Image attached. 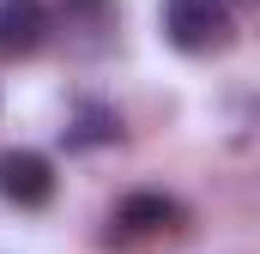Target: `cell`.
<instances>
[{"label": "cell", "mask_w": 260, "mask_h": 254, "mask_svg": "<svg viewBox=\"0 0 260 254\" xmlns=\"http://www.w3.org/2000/svg\"><path fill=\"white\" fill-rule=\"evenodd\" d=\"M157 24H164V43L182 55H224L236 43V6L230 0H164Z\"/></svg>", "instance_id": "1"}, {"label": "cell", "mask_w": 260, "mask_h": 254, "mask_svg": "<svg viewBox=\"0 0 260 254\" xmlns=\"http://www.w3.org/2000/svg\"><path fill=\"white\" fill-rule=\"evenodd\" d=\"M188 224V212L170 200V194H127L115 212H109V242H121V248H133V242H164V236H176Z\"/></svg>", "instance_id": "2"}, {"label": "cell", "mask_w": 260, "mask_h": 254, "mask_svg": "<svg viewBox=\"0 0 260 254\" xmlns=\"http://www.w3.org/2000/svg\"><path fill=\"white\" fill-rule=\"evenodd\" d=\"M0 200H12V206H49L55 200V164L43 157V151H0Z\"/></svg>", "instance_id": "3"}, {"label": "cell", "mask_w": 260, "mask_h": 254, "mask_svg": "<svg viewBox=\"0 0 260 254\" xmlns=\"http://www.w3.org/2000/svg\"><path fill=\"white\" fill-rule=\"evenodd\" d=\"M55 12L49 0H0V61H24L49 43Z\"/></svg>", "instance_id": "4"}, {"label": "cell", "mask_w": 260, "mask_h": 254, "mask_svg": "<svg viewBox=\"0 0 260 254\" xmlns=\"http://www.w3.org/2000/svg\"><path fill=\"white\" fill-rule=\"evenodd\" d=\"M61 30L85 55H97L115 30V0H61Z\"/></svg>", "instance_id": "5"}, {"label": "cell", "mask_w": 260, "mask_h": 254, "mask_svg": "<svg viewBox=\"0 0 260 254\" xmlns=\"http://www.w3.org/2000/svg\"><path fill=\"white\" fill-rule=\"evenodd\" d=\"M67 145H109V139H121V121H115V109H103V103H79L73 109V121L61 127Z\"/></svg>", "instance_id": "6"}]
</instances>
